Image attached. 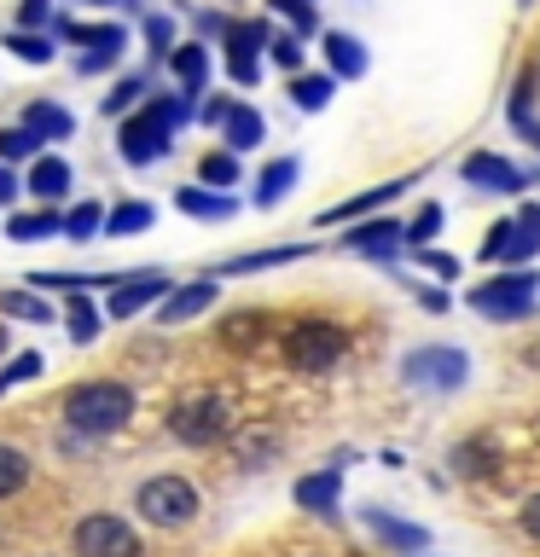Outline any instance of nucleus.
Returning <instances> with one entry per match:
<instances>
[{
  "label": "nucleus",
  "instance_id": "1",
  "mask_svg": "<svg viewBox=\"0 0 540 557\" xmlns=\"http://www.w3.org/2000/svg\"><path fill=\"white\" fill-rule=\"evenodd\" d=\"M128 418H134V389L116 377L76 383V389L64 395V424L76 435H116Z\"/></svg>",
  "mask_w": 540,
  "mask_h": 557
},
{
  "label": "nucleus",
  "instance_id": "2",
  "mask_svg": "<svg viewBox=\"0 0 540 557\" xmlns=\"http://www.w3.org/2000/svg\"><path fill=\"white\" fill-rule=\"evenodd\" d=\"M52 41L82 47L76 70L82 76H99V70L122 64V52H128V24H76V17H52Z\"/></svg>",
  "mask_w": 540,
  "mask_h": 557
},
{
  "label": "nucleus",
  "instance_id": "3",
  "mask_svg": "<svg viewBox=\"0 0 540 557\" xmlns=\"http://www.w3.org/2000/svg\"><path fill=\"white\" fill-rule=\"evenodd\" d=\"M343 355H348V331L331 325V320H296V325L285 331V360H291V372L320 377V372H331Z\"/></svg>",
  "mask_w": 540,
  "mask_h": 557
},
{
  "label": "nucleus",
  "instance_id": "4",
  "mask_svg": "<svg viewBox=\"0 0 540 557\" xmlns=\"http://www.w3.org/2000/svg\"><path fill=\"white\" fill-rule=\"evenodd\" d=\"M226 430H233V407L221 395H181L169 407V435L186 447H216Z\"/></svg>",
  "mask_w": 540,
  "mask_h": 557
},
{
  "label": "nucleus",
  "instance_id": "5",
  "mask_svg": "<svg viewBox=\"0 0 540 557\" xmlns=\"http://www.w3.org/2000/svg\"><path fill=\"white\" fill-rule=\"evenodd\" d=\"M198 487H192L186 476H151V482H139V494H134V511L151 522V529H186L192 517H198Z\"/></svg>",
  "mask_w": 540,
  "mask_h": 557
},
{
  "label": "nucleus",
  "instance_id": "6",
  "mask_svg": "<svg viewBox=\"0 0 540 557\" xmlns=\"http://www.w3.org/2000/svg\"><path fill=\"white\" fill-rule=\"evenodd\" d=\"M529 256H540V203H523L512 221H494V233L482 238L488 268H523Z\"/></svg>",
  "mask_w": 540,
  "mask_h": 557
},
{
  "label": "nucleus",
  "instance_id": "7",
  "mask_svg": "<svg viewBox=\"0 0 540 557\" xmlns=\"http://www.w3.org/2000/svg\"><path fill=\"white\" fill-rule=\"evenodd\" d=\"M535 290H540V278L529 268H505L500 278H488V285L470 290V308L488 313V320H529Z\"/></svg>",
  "mask_w": 540,
  "mask_h": 557
},
{
  "label": "nucleus",
  "instance_id": "8",
  "mask_svg": "<svg viewBox=\"0 0 540 557\" xmlns=\"http://www.w3.org/2000/svg\"><path fill=\"white\" fill-rule=\"evenodd\" d=\"M169 290H174V278L163 268H134L116 290H105L99 308H105V320H134V313H146V308L163 302Z\"/></svg>",
  "mask_w": 540,
  "mask_h": 557
},
{
  "label": "nucleus",
  "instance_id": "9",
  "mask_svg": "<svg viewBox=\"0 0 540 557\" xmlns=\"http://www.w3.org/2000/svg\"><path fill=\"white\" fill-rule=\"evenodd\" d=\"M70 546H76V557H139V534H134L122 517L94 511V517H82V522H76Z\"/></svg>",
  "mask_w": 540,
  "mask_h": 557
},
{
  "label": "nucleus",
  "instance_id": "10",
  "mask_svg": "<svg viewBox=\"0 0 540 557\" xmlns=\"http://www.w3.org/2000/svg\"><path fill=\"white\" fill-rule=\"evenodd\" d=\"M169 151H174V134L157 128L146 111H128V116L116 122V157L128 169H151V163H163Z\"/></svg>",
  "mask_w": 540,
  "mask_h": 557
},
{
  "label": "nucleus",
  "instance_id": "11",
  "mask_svg": "<svg viewBox=\"0 0 540 557\" xmlns=\"http://www.w3.org/2000/svg\"><path fill=\"white\" fill-rule=\"evenodd\" d=\"M470 372V360L459 348H413L407 360H401V377L418 383V389H459Z\"/></svg>",
  "mask_w": 540,
  "mask_h": 557
},
{
  "label": "nucleus",
  "instance_id": "12",
  "mask_svg": "<svg viewBox=\"0 0 540 557\" xmlns=\"http://www.w3.org/2000/svg\"><path fill=\"white\" fill-rule=\"evenodd\" d=\"M465 186H477V191H505V198H517V191H529V174H523L517 163H505L500 151H470L465 163Z\"/></svg>",
  "mask_w": 540,
  "mask_h": 557
},
{
  "label": "nucleus",
  "instance_id": "13",
  "mask_svg": "<svg viewBox=\"0 0 540 557\" xmlns=\"http://www.w3.org/2000/svg\"><path fill=\"white\" fill-rule=\"evenodd\" d=\"M401 244H407V226L390 221V215H360V221L343 233V250H355V256H378V261L401 256Z\"/></svg>",
  "mask_w": 540,
  "mask_h": 557
},
{
  "label": "nucleus",
  "instance_id": "14",
  "mask_svg": "<svg viewBox=\"0 0 540 557\" xmlns=\"http://www.w3.org/2000/svg\"><path fill=\"white\" fill-rule=\"evenodd\" d=\"M70 186H76V169H70L59 151H41L35 163H24V191L35 203H64Z\"/></svg>",
  "mask_w": 540,
  "mask_h": 557
},
{
  "label": "nucleus",
  "instance_id": "15",
  "mask_svg": "<svg viewBox=\"0 0 540 557\" xmlns=\"http://www.w3.org/2000/svg\"><path fill=\"white\" fill-rule=\"evenodd\" d=\"M7 238H12V244H47V238H64V209H59V203L7 209Z\"/></svg>",
  "mask_w": 540,
  "mask_h": 557
},
{
  "label": "nucleus",
  "instance_id": "16",
  "mask_svg": "<svg viewBox=\"0 0 540 557\" xmlns=\"http://www.w3.org/2000/svg\"><path fill=\"white\" fill-rule=\"evenodd\" d=\"M216 278H192V285H174L163 302H157V325H186V320H198L204 308H216Z\"/></svg>",
  "mask_w": 540,
  "mask_h": 557
},
{
  "label": "nucleus",
  "instance_id": "17",
  "mask_svg": "<svg viewBox=\"0 0 540 557\" xmlns=\"http://www.w3.org/2000/svg\"><path fill=\"white\" fill-rule=\"evenodd\" d=\"M169 76H174V87H181L192 104H198V99L209 94V47H204V41H174Z\"/></svg>",
  "mask_w": 540,
  "mask_h": 557
},
{
  "label": "nucleus",
  "instance_id": "18",
  "mask_svg": "<svg viewBox=\"0 0 540 557\" xmlns=\"http://www.w3.org/2000/svg\"><path fill=\"white\" fill-rule=\"evenodd\" d=\"M418 181V174H401V181H383V186H372V191H360V198H343V203H331V209H320V226H338V221H360V215H372V209H383L390 198H401Z\"/></svg>",
  "mask_w": 540,
  "mask_h": 557
},
{
  "label": "nucleus",
  "instance_id": "19",
  "mask_svg": "<svg viewBox=\"0 0 540 557\" xmlns=\"http://www.w3.org/2000/svg\"><path fill=\"white\" fill-rule=\"evenodd\" d=\"M17 122H24V128H29L35 139H41V146H47V139L59 146V139L76 134V116H70V104H59V99H29Z\"/></svg>",
  "mask_w": 540,
  "mask_h": 557
},
{
  "label": "nucleus",
  "instance_id": "20",
  "mask_svg": "<svg viewBox=\"0 0 540 557\" xmlns=\"http://www.w3.org/2000/svg\"><path fill=\"white\" fill-rule=\"evenodd\" d=\"M261 139H268V116H261L256 104L233 99V111H226V122H221V146L244 157V151H256Z\"/></svg>",
  "mask_w": 540,
  "mask_h": 557
},
{
  "label": "nucleus",
  "instance_id": "21",
  "mask_svg": "<svg viewBox=\"0 0 540 557\" xmlns=\"http://www.w3.org/2000/svg\"><path fill=\"white\" fill-rule=\"evenodd\" d=\"M174 209L192 215V221H233L238 198L233 191H209V186H174Z\"/></svg>",
  "mask_w": 540,
  "mask_h": 557
},
{
  "label": "nucleus",
  "instance_id": "22",
  "mask_svg": "<svg viewBox=\"0 0 540 557\" xmlns=\"http://www.w3.org/2000/svg\"><path fill=\"white\" fill-rule=\"evenodd\" d=\"M314 244H273V250H250V256H226L209 278H226V273H268V268H291V261H303Z\"/></svg>",
  "mask_w": 540,
  "mask_h": 557
},
{
  "label": "nucleus",
  "instance_id": "23",
  "mask_svg": "<svg viewBox=\"0 0 540 557\" xmlns=\"http://www.w3.org/2000/svg\"><path fill=\"white\" fill-rule=\"evenodd\" d=\"M157 226V203L151 198H122L105 209V238H139Z\"/></svg>",
  "mask_w": 540,
  "mask_h": 557
},
{
  "label": "nucleus",
  "instance_id": "24",
  "mask_svg": "<svg viewBox=\"0 0 540 557\" xmlns=\"http://www.w3.org/2000/svg\"><path fill=\"white\" fill-rule=\"evenodd\" d=\"M296 174H303V163H296V157H273V163L256 174V191H250V203H256V209H279V203L291 198Z\"/></svg>",
  "mask_w": 540,
  "mask_h": 557
},
{
  "label": "nucleus",
  "instance_id": "25",
  "mask_svg": "<svg viewBox=\"0 0 540 557\" xmlns=\"http://www.w3.org/2000/svg\"><path fill=\"white\" fill-rule=\"evenodd\" d=\"M64 331H70V343L87 348V343H99V331H105V308H99V296H64Z\"/></svg>",
  "mask_w": 540,
  "mask_h": 557
},
{
  "label": "nucleus",
  "instance_id": "26",
  "mask_svg": "<svg viewBox=\"0 0 540 557\" xmlns=\"http://www.w3.org/2000/svg\"><path fill=\"white\" fill-rule=\"evenodd\" d=\"M326 70L338 82H360L366 76V47L355 41V35H343V29H326Z\"/></svg>",
  "mask_w": 540,
  "mask_h": 557
},
{
  "label": "nucleus",
  "instance_id": "27",
  "mask_svg": "<svg viewBox=\"0 0 540 557\" xmlns=\"http://www.w3.org/2000/svg\"><path fill=\"white\" fill-rule=\"evenodd\" d=\"M366 529H372L390 552H425V546H430V534L418 529V522H401V517H390V511H378V505L366 511Z\"/></svg>",
  "mask_w": 540,
  "mask_h": 557
},
{
  "label": "nucleus",
  "instance_id": "28",
  "mask_svg": "<svg viewBox=\"0 0 540 557\" xmlns=\"http://www.w3.org/2000/svg\"><path fill=\"white\" fill-rule=\"evenodd\" d=\"M338 499H343V476H338V470H314V476L296 482V505H303V511L338 517Z\"/></svg>",
  "mask_w": 540,
  "mask_h": 557
},
{
  "label": "nucleus",
  "instance_id": "29",
  "mask_svg": "<svg viewBox=\"0 0 540 557\" xmlns=\"http://www.w3.org/2000/svg\"><path fill=\"white\" fill-rule=\"evenodd\" d=\"M285 94H291L296 111H326L331 94H338V76H331V70H296Z\"/></svg>",
  "mask_w": 540,
  "mask_h": 557
},
{
  "label": "nucleus",
  "instance_id": "30",
  "mask_svg": "<svg viewBox=\"0 0 540 557\" xmlns=\"http://www.w3.org/2000/svg\"><path fill=\"white\" fill-rule=\"evenodd\" d=\"M146 94H151V70H128V76H116V87L99 99V111L122 122L128 111H139V104H146Z\"/></svg>",
  "mask_w": 540,
  "mask_h": 557
},
{
  "label": "nucleus",
  "instance_id": "31",
  "mask_svg": "<svg viewBox=\"0 0 540 557\" xmlns=\"http://www.w3.org/2000/svg\"><path fill=\"white\" fill-rule=\"evenodd\" d=\"M198 186H209V191H233V186H244V163H238V151H204L198 157Z\"/></svg>",
  "mask_w": 540,
  "mask_h": 557
},
{
  "label": "nucleus",
  "instance_id": "32",
  "mask_svg": "<svg viewBox=\"0 0 540 557\" xmlns=\"http://www.w3.org/2000/svg\"><path fill=\"white\" fill-rule=\"evenodd\" d=\"M7 52L17 64H52L59 59V41H52V29H7Z\"/></svg>",
  "mask_w": 540,
  "mask_h": 557
},
{
  "label": "nucleus",
  "instance_id": "33",
  "mask_svg": "<svg viewBox=\"0 0 540 557\" xmlns=\"http://www.w3.org/2000/svg\"><path fill=\"white\" fill-rule=\"evenodd\" d=\"M64 238H70V244H94V238H105V203H99V198L70 203V209H64Z\"/></svg>",
  "mask_w": 540,
  "mask_h": 557
},
{
  "label": "nucleus",
  "instance_id": "34",
  "mask_svg": "<svg viewBox=\"0 0 540 557\" xmlns=\"http://www.w3.org/2000/svg\"><path fill=\"white\" fill-rule=\"evenodd\" d=\"M226 52H250V59H261L268 52V41H273V24L268 17H244V24H226Z\"/></svg>",
  "mask_w": 540,
  "mask_h": 557
},
{
  "label": "nucleus",
  "instance_id": "35",
  "mask_svg": "<svg viewBox=\"0 0 540 557\" xmlns=\"http://www.w3.org/2000/svg\"><path fill=\"white\" fill-rule=\"evenodd\" d=\"M0 313H12V320H35V325H47L52 320V302L41 290H0Z\"/></svg>",
  "mask_w": 540,
  "mask_h": 557
},
{
  "label": "nucleus",
  "instance_id": "36",
  "mask_svg": "<svg viewBox=\"0 0 540 557\" xmlns=\"http://www.w3.org/2000/svg\"><path fill=\"white\" fill-rule=\"evenodd\" d=\"M47 146H41V139H35L29 128H24V122H12V128H0V163H35V157H41Z\"/></svg>",
  "mask_w": 540,
  "mask_h": 557
},
{
  "label": "nucleus",
  "instance_id": "37",
  "mask_svg": "<svg viewBox=\"0 0 540 557\" xmlns=\"http://www.w3.org/2000/svg\"><path fill=\"white\" fill-rule=\"evenodd\" d=\"M24 482H29V453H24V447H7V442H0V499H12Z\"/></svg>",
  "mask_w": 540,
  "mask_h": 557
},
{
  "label": "nucleus",
  "instance_id": "38",
  "mask_svg": "<svg viewBox=\"0 0 540 557\" xmlns=\"http://www.w3.org/2000/svg\"><path fill=\"white\" fill-rule=\"evenodd\" d=\"M268 59L285 70V76H296V70H303V59H308V47H303V35L296 29H285V35H273L268 41Z\"/></svg>",
  "mask_w": 540,
  "mask_h": 557
},
{
  "label": "nucleus",
  "instance_id": "39",
  "mask_svg": "<svg viewBox=\"0 0 540 557\" xmlns=\"http://www.w3.org/2000/svg\"><path fill=\"white\" fill-rule=\"evenodd\" d=\"M146 52L169 64V52H174V17H169V12H151V17H146Z\"/></svg>",
  "mask_w": 540,
  "mask_h": 557
},
{
  "label": "nucleus",
  "instance_id": "40",
  "mask_svg": "<svg viewBox=\"0 0 540 557\" xmlns=\"http://www.w3.org/2000/svg\"><path fill=\"white\" fill-rule=\"evenodd\" d=\"M41 355H35V348H24V355H12L7 360V372H0V395H7V389H17V383H29V377H41Z\"/></svg>",
  "mask_w": 540,
  "mask_h": 557
},
{
  "label": "nucleus",
  "instance_id": "41",
  "mask_svg": "<svg viewBox=\"0 0 540 557\" xmlns=\"http://www.w3.org/2000/svg\"><path fill=\"white\" fill-rule=\"evenodd\" d=\"M268 7H273L279 17H291V29L303 35V41H308L314 29H320V17H314V0H268Z\"/></svg>",
  "mask_w": 540,
  "mask_h": 557
},
{
  "label": "nucleus",
  "instance_id": "42",
  "mask_svg": "<svg viewBox=\"0 0 540 557\" xmlns=\"http://www.w3.org/2000/svg\"><path fill=\"white\" fill-rule=\"evenodd\" d=\"M435 233H442V203H425V209L407 221V244H413V250H425Z\"/></svg>",
  "mask_w": 540,
  "mask_h": 557
},
{
  "label": "nucleus",
  "instance_id": "43",
  "mask_svg": "<svg viewBox=\"0 0 540 557\" xmlns=\"http://www.w3.org/2000/svg\"><path fill=\"white\" fill-rule=\"evenodd\" d=\"M221 337H226V343H238V348H250V343L261 337V313H226Z\"/></svg>",
  "mask_w": 540,
  "mask_h": 557
},
{
  "label": "nucleus",
  "instance_id": "44",
  "mask_svg": "<svg viewBox=\"0 0 540 557\" xmlns=\"http://www.w3.org/2000/svg\"><path fill=\"white\" fill-rule=\"evenodd\" d=\"M52 0H24V7H17V29H52Z\"/></svg>",
  "mask_w": 540,
  "mask_h": 557
},
{
  "label": "nucleus",
  "instance_id": "45",
  "mask_svg": "<svg viewBox=\"0 0 540 557\" xmlns=\"http://www.w3.org/2000/svg\"><path fill=\"white\" fill-rule=\"evenodd\" d=\"M226 76H233L238 87H256L261 82V59H250V52H226Z\"/></svg>",
  "mask_w": 540,
  "mask_h": 557
},
{
  "label": "nucleus",
  "instance_id": "46",
  "mask_svg": "<svg viewBox=\"0 0 540 557\" xmlns=\"http://www.w3.org/2000/svg\"><path fill=\"white\" fill-rule=\"evenodd\" d=\"M226 111H233V99H226V94H216V99H198V111H192V116H198V122H209V128H221V122H226Z\"/></svg>",
  "mask_w": 540,
  "mask_h": 557
},
{
  "label": "nucleus",
  "instance_id": "47",
  "mask_svg": "<svg viewBox=\"0 0 540 557\" xmlns=\"http://www.w3.org/2000/svg\"><path fill=\"white\" fill-rule=\"evenodd\" d=\"M17 191H24V174H17L12 163H0V209H12Z\"/></svg>",
  "mask_w": 540,
  "mask_h": 557
},
{
  "label": "nucleus",
  "instance_id": "48",
  "mask_svg": "<svg viewBox=\"0 0 540 557\" xmlns=\"http://www.w3.org/2000/svg\"><path fill=\"white\" fill-rule=\"evenodd\" d=\"M418 261H425L430 273H442V278H459V261L442 256V250H418Z\"/></svg>",
  "mask_w": 540,
  "mask_h": 557
},
{
  "label": "nucleus",
  "instance_id": "49",
  "mask_svg": "<svg viewBox=\"0 0 540 557\" xmlns=\"http://www.w3.org/2000/svg\"><path fill=\"white\" fill-rule=\"evenodd\" d=\"M523 534H529V540H540V494H535L529 505H523Z\"/></svg>",
  "mask_w": 540,
  "mask_h": 557
},
{
  "label": "nucleus",
  "instance_id": "50",
  "mask_svg": "<svg viewBox=\"0 0 540 557\" xmlns=\"http://www.w3.org/2000/svg\"><path fill=\"white\" fill-rule=\"evenodd\" d=\"M198 35H226V17L221 12H198Z\"/></svg>",
  "mask_w": 540,
  "mask_h": 557
},
{
  "label": "nucleus",
  "instance_id": "51",
  "mask_svg": "<svg viewBox=\"0 0 540 557\" xmlns=\"http://www.w3.org/2000/svg\"><path fill=\"white\" fill-rule=\"evenodd\" d=\"M418 302H425L430 313H442V308H447V296H442V290H418Z\"/></svg>",
  "mask_w": 540,
  "mask_h": 557
},
{
  "label": "nucleus",
  "instance_id": "52",
  "mask_svg": "<svg viewBox=\"0 0 540 557\" xmlns=\"http://www.w3.org/2000/svg\"><path fill=\"white\" fill-rule=\"evenodd\" d=\"M523 139H529V146L540 151V122H529V128H523Z\"/></svg>",
  "mask_w": 540,
  "mask_h": 557
},
{
  "label": "nucleus",
  "instance_id": "53",
  "mask_svg": "<svg viewBox=\"0 0 540 557\" xmlns=\"http://www.w3.org/2000/svg\"><path fill=\"white\" fill-rule=\"evenodd\" d=\"M87 7H134V0H87Z\"/></svg>",
  "mask_w": 540,
  "mask_h": 557
},
{
  "label": "nucleus",
  "instance_id": "54",
  "mask_svg": "<svg viewBox=\"0 0 540 557\" xmlns=\"http://www.w3.org/2000/svg\"><path fill=\"white\" fill-rule=\"evenodd\" d=\"M0 355H7V325H0Z\"/></svg>",
  "mask_w": 540,
  "mask_h": 557
}]
</instances>
